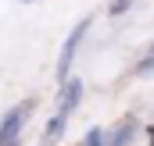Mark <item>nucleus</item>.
<instances>
[{
    "instance_id": "7",
    "label": "nucleus",
    "mask_w": 154,
    "mask_h": 146,
    "mask_svg": "<svg viewBox=\"0 0 154 146\" xmlns=\"http://www.w3.org/2000/svg\"><path fill=\"white\" fill-rule=\"evenodd\" d=\"M129 7H133V0H111V4H108V14H111V18H118V14H125Z\"/></svg>"
},
{
    "instance_id": "1",
    "label": "nucleus",
    "mask_w": 154,
    "mask_h": 146,
    "mask_svg": "<svg viewBox=\"0 0 154 146\" xmlns=\"http://www.w3.org/2000/svg\"><path fill=\"white\" fill-rule=\"evenodd\" d=\"M29 114H32V100H22L0 118V146H18V136H22Z\"/></svg>"
},
{
    "instance_id": "2",
    "label": "nucleus",
    "mask_w": 154,
    "mask_h": 146,
    "mask_svg": "<svg viewBox=\"0 0 154 146\" xmlns=\"http://www.w3.org/2000/svg\"><path fill=\"white\" fill-rule=\"evenodd\" d=\"M86 32H90V18H82L75 29L68 32V39H65V46H61V54H57V82L65 86L68 78H72V61H75L79 54V43L86 39Z\"/></svg>"
},
{
    "instance_id": "8",
    "label": "nucleus",
    "mask_w": 154,
    "mask_h": 146,
    "mask_svg": "<svg viewBox=\"0 0 154 146\" xmlns=\"http://www.w3.org/2000/svg\"><path fill=\"white\" fill-rule=\"evenodd\" d=\"M147 143L154 146V125H151V128H147Z\"/></svg>"
},
{
    "instance_id": "6",
    "label": "nucleus",
    "mask_w": 154,
    "mask_h": 146,
    "mask_svg": "<svg viewBox=\"0 0 154 146\" xmlns=\"http://www.w3.org/2000/svg\"><path fill=\"white\" fill-rule=\"evenodd\" d=\"M82 146H108V128H90L82 136Z\"/></svg>"
},
{
    "instance_id": "4",
    "label": "nucleus",
    "mask_w": 154,
    "mask_h": 146,
    "mask_svg": "<svg viewBox=\"0 0 154 146\" xmlns=\"http://www.w3.org/2000/svg\"><path fill=\"white\" fill-rule=\"evenodd\" d=\"M136 132H140V121H136V118H125L115 132H108V146H129Z\"/></svg>"
},
{
    "instance_id": "3",
    "label": "nucleus",
    "mask_w": 154,
    "mask_h": 146,
    "mask_svg": "<svg viewBox=\"0 0 154 146\" xmlns=\"http://www.w3.org/2000/svg\"><path fill=\"white\" fill-rule=\"evenodd\" d=\"M79 100H82V82H79V78H68V82L61 86V96H57V110H54V114L68 121V118L75 114Z\"/></svg>"
},
{
    "instance_id": "9",
    "label": "nucleus",
    "mask_w": 154,
    "mask_h": 146,
    "mask_svg": "<svg viewBox=\"0 0 154 146\" xmlns=\"http://www.w3.org/2000/svg\"><path fill=\"white\" fill-rule=\"evenodd\" d=\"M25 4H32V0H25Z\"/></svg>"
},
{
    "instance_id": "5",
    "label": "nucleus",
    "mask_w": 154,
    "mask_h": 146,
    "mask_svg": "<svg viewBox=\"0 0 154 146\" xmlns=\"http://www.w3.org/2000/svg\"><path fill=\"white\" fill-rule=\"evenodd\" d=\"M133 72L140 75V78H147V75H154V43L147 46V54H143V57L136 61V68H133Z\"/></svg>"
}]
</instances>
